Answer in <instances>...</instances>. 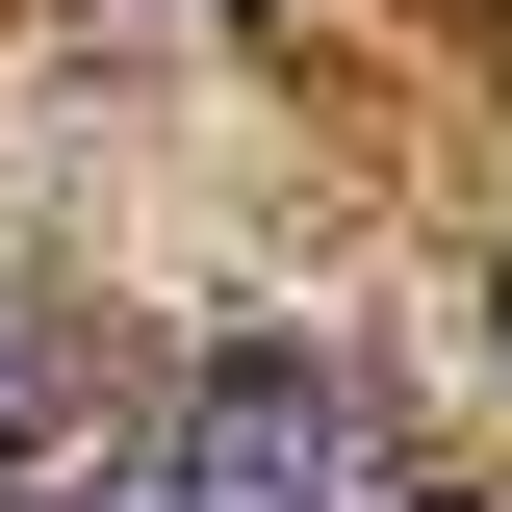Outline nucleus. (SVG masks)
I'll list each match as a JSON object with an SVG mask.
<instances>
[{
	"instance_id": "f03ea898",
	"label": "nucleus",
	"mask_w": 512,
	"mask_h": 512,
	"mask_svg": "<svg viewBox=\"0 0 512 512\" xmlns=\"http://www.w3.org/2000/svg\"><path fill=\"white\" fill-rule=\"evenodd\" d=\"M26 512H205L180 461H77V487H26Z\"/></svg>"
},
{
	"instance_id": "39448f33",
	"label": "nucleus",
	"mask_w": 512,
	"mask_h": 512,
	"mask_svg": "<svg viewBox=\"0 0 512 512\" xmlns=\"http://www.w3.org/2000/svg\"><path fill=\"white\" fill-rule=\"evenodd\" d=\"M384 512H487V487H384Z\"/></svg>"
},
{
	"instance_id": "f257e3e1",
	"label": "nucleus",
	"mask_w": 512,
	"mask_h": 512,
	"mask_svg": "<svg viewBox=\"0 0 512 512\" xmlns=\"http://www.w3.org/2000/svg\"><path fill=\"white\" fill-rule=\"evenodd\" d=\"M154 461H180L205 512H384V384L333 359V333H231Z\"/></svg>"
},
{
	"instance_id": "7ed1b4c3",
	"label": "nucleus",
	"mask_w": 512,
	"mask_h": 512,
	"mask_svg": "<svg viewBox=\"0 0 512 512\" xmlns=\"http://www.w3.org/2000/svg\"><path fill=\"white\" fill-rule=\"evenodd\" d=\"M0 461H26V333H0Z\"/></svg>"
},
{
	"instance_id": "20e7f679",
	"label": "nucleus",
	"mask_w": 512,
	"mask_h": 512,
	"mask_svg": "<svg viewBox=\"0 0 512 512\" xmlns=\"http://www.w3.org/2000/svg\"><path fill=\"white\" fill-rule=\"evenodd\" d=\"M487 359H512V256H487Z\"/></svg>"
}]
</instances>
